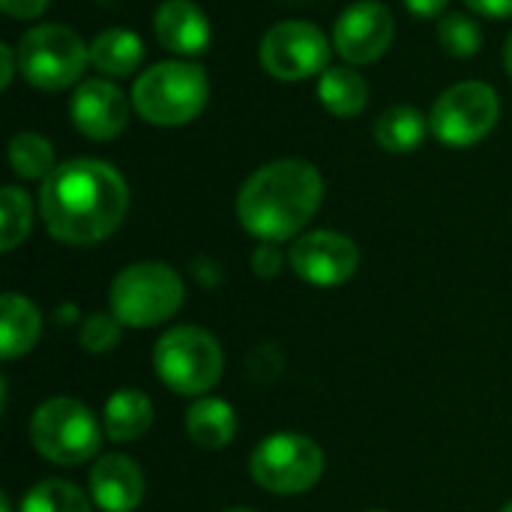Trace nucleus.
Segmentation results:
<instances>
[{
    "instance_id": "1",
    "label": "nucleus",
    "mask_w": 512,
    "mask_h": 512,
    "mask_svg": "<svg viewBox=\"0 0 512 512\" xmlns=\"http://www.w3.org/2000/svg\"><path fill=\"white\" fill-rule=\"evenodd\" d=\"M129 186L102 159L60 162L39 186V216L45 231L69 246L108 240L126 219Z\"/></svg>"
},
{
    "instance_id": "2",
    "label": "nucleus",
    "mask_w": 512,
    "mask_h": 512,
    "mask_svg": "<svg viewBox=\"0 0 512 512\" xmlns=\"http://www.w3.org/2000/svg\"><path fill=\"white\" fill-rule=\"evenodd\" d=\"M324 201V177L306 159H276L237 192V219L261 243L297 237Z\"/></svg>"
},
{
    "instance_id": "3",
    "label": "nucleus",
    "mask_w": 512,
    "mask_h": 512,
    "mask_svg": "<svg viewBox=\"0 0 512 512\" xmlns=\"http://www.w3.org/2000/svg\"><path fill=\"white\" fill-rule=\"evenodd\" d=\"M210 99L207 72L198 63L162 60L144 69L132 87V108L144 123L153 126H186Z\"/></svg>"
},
{
    "instance_id": "4",
    "label": "nucleus",
    "mask_w": 512,
    "mask_h": 512,
    "mask_svg": "<svg viewBox=\"0 0 512 512\" xmlns=\"http://www.w3.org/2000/svg\"><path fill=\"white\" fill-rule=\"evenodd\" d=\"M186 288L174 267L159 261H138L120 270L111 282V315L120 324L144 330L159 327L162 321L174 318L183 306Z\"/></svg>"
},
{
    "instance_id": "5",
    "label": "nucleus",
    "mask_w": 512,
    "mask_h": 512,
    "mask_svg": "<svg viewBox=\"0 0 512 512\" xmlns=\"http://www.w3.org/2000/svg\"><path fill=\"white\" fill-rule=\"evenodd\" d=\"M15 54L24 81L48 93L72 87L90 63V45L66 24H36L24 30Z\"/></svg>"
},
{
    "instance_id": "6",
    "label": "nucleus",
    "mask_w": 512,
    "mask_h": 512,
    "mask_svg": "<svg viewBox=\"0 0 512 512\" xmlns=\"http://www.w3.org/2000/svg\"><path fill=\"white\" fill-rule=\"evenodd\" d=\"M153 366L159 381L177 396H201L222 378V348L216 336L201 327H174L153 348Z\"/></svg>"
},
{
    "instance_id": "7",
    "label": "nucleus",
    "mask_w": 512,
    "mask_h": 512,
    "mask_svg": "<svg viewBox=\"0 0 512 512\" xmlns=\"http://www.w3.org/2000/svg\"><path fill=\"white\" fill-rule=\"evenodd\" d=\"M30 441L42 459L72 468V465H84L96 456V450L102 444V432L87 405H81L78 399L57 396V399L42 402L33 411Z\"/></svg>"
},
{
    "instance_id": "8",
    "label": "nucleus",
    "mask_w": 512,
    "mask_h": 512,
    "mask_svg": "<svg viewBox=\"0 0 512 512\" xmlns=\"http://www.w3.org/2000/svg\"><path fill=\"white\" fill-rule=\"evenodd\" d=\"M498 117L501 99L492 84L459 81L435 99L429 126L444 147H474L498 126Z\"/></svg>"
},
{
    "instance_id": "9",
    "label": "nucleus",
    "mask_w": 512,
    "mask_h": 512,
    "mask_svg": "<svg viewBox=\"0 0 512 512\" xmlns=\"http://www.w3.org/2000/svg\"><path fill=\"white\" fill-rule=\"evenodd\" d=\"M252 480L273 495H303L324 474L321 447L297 432L264 438L249 459Z\"/></svg>"
},
{
    "instance_id": "10",
    "label": "nucleus",
    "mask_w": 512,
    "mask_h": 512,
    "mask_svg": "<svg viewBox=\"0 0 512 512\" xmlns=\"http://www.w3.org/2000/svg\"><path fill=\"white\" fill-rule=\"evenodd\" d=\"M333 39L303 18H288L273 24L258 45V60L267 75L279 81H306L330 69Z\"/></svg>"
},
{
    "instance_id": "11",
    "label": "nucleus",
    "mask_w": 512,
    "mask_h": 512,
    "mask_svg": "<svg viewBox=\"0 0 512 512\" xmlns=\"http://www.w3.org/2000/svg\"><path fill=\"white\" fill-rule=\"evenodd\" d=\"M396 36V18L393 12L378 0H360L351 3L336 27H333V48L348 66H363L381 60Z\"/></svg>"
},
{
    "instance_id": "12",
    "label": "nucleus",
    "mask_w": 512,
    "mask_h": 512,
    "mask_svg": "<svg viewBox=\"0 0 512 512\" xmlns=\"http://www.w3.org/2000/svg\"><path fill=\"white\" fill-rule=\"evenodd\" d=\"M291 270L318 288L345 285L360 267V249L339 231H309L294 240L288 252Z\"/></svg>"
},
{
    "instance_id": "13",
    "label": "nucleus",
    "mask_w": 512,
    "mask_h": 512,
    "mask_svg": "<svg viewBox=\"0 0 512 512\" xmlns=\"http://www.w3.org/2000/svg\"><path fill=\"white\" fill-rule=\"evenodd\" d=\"M129 111L132 99L111 78L81 81L69 99V120L90 141H114L129 126Z\"/></svg>"
},
{
    "instance_id": "14",
    "label": "nucleus",
    "mask_w": 512,
    "mask_h": 512,
    "mask_svg": "<svg viewBox=\"0 0 512 512\" xmlns=\"http://www.w3.org/2000/svg\"><path fill=\"white\" fill-rule=\"evenodd\" d=\"M90 498L102 512H135L144 498V474L135 459L111 453L90 468Z\"/></svg>"
},
{
    "instance_id": "15",
    "label": "nucleus",
    "mask_w": 512,
    "mask_h": 512,
    "mask_svg": "<svg viewBox=\"0 0 512 512\" xmlns=\"http://www.w3.org/2000/svg\"><path fill=\"white\" fill-rule=\"evenodd\" d=\"M153 33H156L159 45H165L168 51H174L180 57L204 54L213 39V27H210L207 15L192 0L159 3V9L153 15Z\"/></svg>"
},
{
    "instance_id": "16",
    "label": "nucleus",
    "mask_w": 512,
    "mask_h": 512,
    "mask_svg": "<svg viewBox=\"0 0 512 512\" xmlns=\"http://www.w3.org/2000/svg\"><path fill=\"white\" fill-rule=\"evenodd\" d=\"M144 63V42L129 27H108L90 42V66L105 78H129Z\"/></svg>"
},
{
    "instance_id": "17",
    "label": "nucleus",
    "mask_w": 512,
    "mask_h": 512,
    "mask_svg": "<svg viewBox=\"0 0 512 512\" xmlns=\"http://www.w3.org/2000/svg\"><path fill=\"white\" fill-rule=\"evenodd\" d=\"M39 330H42V315L24 294L9 291L0 297V357L3 360L24 357L36 345Z\"/></svg>"
},
{
    "instance_id": "18",
    "label": "nucleus",
    "mask_w": 512,
    "mask_h": 512,
    "mask_svg": "<svg viewBox=\"0 0 512 512\" xmlns=\"http://www.w3.org/2000/svg\"><path fill=\"white\" fill-rule=\"evenodd\" d=\"M186 435L201 450H222L237 435V414L222 399H198L186 411Z\"/></svg>"
},
{
    "instance_id": "19",
    "label": "nucleus",
    "mask_w": 512,
    "mask_h": 512,
    "mask_svg": "<svg viewBox=\"0 0 512 512\" xmlns=\"http://www.w3.org/2000/svg\"><path fill=\"white\" fill-rule=\"evenodd\" d=\"M102 420L111 441L132 444L153 426V402L141 390H117L105 402Z\"/></svg>"
},
{
    "instance_id": "20",
    "label": "nucleus",
    "mask_w": 512,
    "mask_h": 512,
    "mask_svg": "<svg viewBox=\"0 0 512 512\" xmlns=\"http://www.w3.org/2000/svg\"><path fill=\"white\" fill-rule=\"evenodd\" d=\"M318 99L336 117H357L369 102V84L354 66H330L318 75Z\"/></svg>"
},
{
    "instance_id": "21",
    "label": "nucleus",
    "mask_w": 512,
    "mask_h": 512,
    "mask_svg": "<svg viewBox=\"0 0 512 512\" xmlns=\"http://www.w3.org/2000/svg\"><path fill=\"white\" fill-rule=\"evenodd\" d=\"M432 132L429 117L414 105H393L375 120V141L390 153H414Z\"/></svg>"
},
{
    "instance_id": "22",
    "label": "nucleus",
    "mask_w": 512,
    "mask_h": 512,
    "mask_svg": "<svg viewBox=\"0 0 512 512\" xmlns=\"http://www.w3.org/2000/svg\"><path fill=\"white\" fill-rule=\"evenodd\" d=\"M6 156H9L12 171L18 177H24V180H45L57 168L54 147L39 132H18V135H12L9 147H6Z\"/></svg>"
},
{
    "instance_id": "23",
    "label": "nucleus",
    "mask_w": 512,
    "mask_h": 512,
    "mask_svg": "<svg viewBox=\"0 0 512 512\" xmlns=\"http://www.w3.org/2000/svg\"><path fill=\"white\" fill-rule=\"evenodd\" d=\"M18 512H93L90 510V498L66 483V480H42L36 483L24 501H21V510Z\"/></svg>"
},
{
    "instance_id": "24",
    "label": "nucleus",
    "mask_w": 512,
    "mask_h": 512,
    "mask_svg": "<svg viewBox=\"0 0 512 512\" xmlns=\"http://www.w3.org/2000/svg\"><path fill=\"white\" fill-rule=\"evenodd\" d=\"M33 225V204L24 189L3 186L0 189V249L12 252L18 243L27 240Z\"/></svg>"
},
{
    "instance_id": "25",
    "label": "nucleus",
    "mask_w": 512,
    "mask_h": 512,
    "mask_svg": "<svg viewBox=\"0 0 512 512\" xmlns=\"http://www.w3.org/2000/svg\"><path fill=\"white\" fill-rule=\"evenodd\" d=\"M438 42L450 57H474L483 48V30L480 24L465 12H450L438 21Z\"/></svg>"
},
{
    "instance_id": "26",
    "label": "nucleus",
    "mask_w": 512,
    "mask_h": 512,
    "mask_svg": "<svg viewBox=\"0 0 512 512\" xmlns=\"http://www.w3.org/2000/svg\"><path fill=\"white\" fill-rule=\"evenodd\" d=\"M120 321L117 315H105V312H96L90 318H84L81 324V333H78V342L87 354H105L111 351L117 342H120Z\"/></svg>"
},
{
    "instance_id": "27",
    "label": "nucleus",
    "mask_w": 512,
    "mask_h": 512,
    "mask_svg": "<svg viewBox=\"0 0 512 512\" xmlns=\"http://www.w3.org/2000/svg\"><path fill=\"white\" fill-rule=\"evenodd\" d=\"M282 261H285V255L276 249V243H261L252 255V270L261 279H276L282 270Z\"/></svg>"
},
{
    "instance_id": "28",
    "label": "nucleus",
    "mask_w": 512,
    "mask_h": 512,
    "mask_svg": "<svg viewBox=\"0 0 512 512\" xmlns=\"http://www.w3.org/2000/svg\"><path fill=\"white\" fill-rule=\"evenodd\" d=\"M48 3L51 0H0V9L15 21H33L48 9Z\"/></svg>"
},
{
    "instance_id": "29",
    "label": "nucleus",
    "mask_w": 512,
    "mask_h": 512,
    "mask_svg": "<svg viewBox=\"0 0 512 512\" xmlns=\"http://www.w3.org/2000/svg\"><path fill=\"white\" fill-rule=\"evenodd\" d=\"M471 12L483 18H512V0H465Z\"/></svg>"
},
{
    "instance_id": "30",
    "label": "nucleus",
    "mask_w": 512,
    "mask_h": 512,
    "mask_svg": "<svg viewBox=\"0 0 512 512\" xmlns=\"http://www.w3.org/2000/svg\"><path fill=\"white\" fill-rule=\"evenodd\" d=\"M15 69H18V54H15V48H12L9 42H0V87H3V90H9Z\"/></svg>"
},
{
    "instance_id": "31",
    "label": "nucleus",
    "mask_w": 512,
    "mask_h": 512,
    "mask_svg": "<svg viewBox=\"0 0 512 512\" xmlns=\"http://www.w3.org/2000/svg\"><path fill=\"white\" fill-rule=\"evenodd\" d=\"M405 6H408L417 18H438V15L450 6V0H405Z\"/></svg>"
},
{
    "instance_id": "32",
    "label": "nucleus",
    "mask_w": 512,
    "mask_h": 512,
    "mask_svg": "<svg viewBox=\"0 0 512 512\" xmlns=\"http://www.w3.org/2000/svg\"><path fill=\"white\" fill-rule=\"evenodd\" d=\"M504 69L510 72V78H512V33H510V39H507V45H504Z\"/></svg>"
},
{
    "instance_id": "33",
    "label": "nucleus",
    "mask_w": 512,
    "mask_h": 512,
    "mask_svg": "<svg viewBox=\"0 0 512 512\" xmlns=\"http://www.w3.org/2000/svg\"><path fill=\"white\" fill-rule=\"evenodd\" d=\"M501 512H512V501H510V504H507V507H504V510H501Z\"/></svg>"
},
{
    "instance_id": "34",
    "label": "nucleus",
    "mask_w": 512,
    "mask_h": 512,
    "mask_svg": "<svg viewBox=\"0 0 512 512\" xmlns=\"http://www.w3.org/2000/svg\"><path fill=\"white\" fill-rule=\"evenodd\" d=\"M225 512H255V510H225Z\"/></svg>"
},
{
    "instance_id": "35",
    "label": "nucleus",
    "mask_w": 512,
    "mask_h": 512,
    "mask_svg": "<svg viewBox=\"0 0 512 512\" xmlns=\"http://www.w3.org/2000/svg\"><path fill=\"white\" fill-rule=\"evenodd\" d=\"M372 512H384V510H372Z\"/></svg>"
},
{
    "instance_id": "36",
    "label": "nucleus",
    "mask_w": 512,
    "mask_h": 512,
    "mask_svg": "<svg viewBox=\"0 0 512 512\" xmlns=\"http://www.w3.org/2000/svg\"><path fill=\"white\" fill-rule=\"evenodd\" d=\"M294 3H300V0H294Z\"/></svg>"
}]
</instances>
